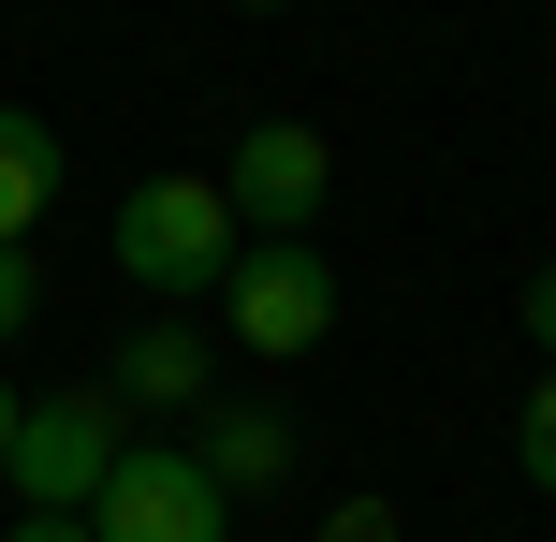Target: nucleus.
<instances>
[{
    "mask_svg": "<svg viewBox=\"0 0 556 542\" xmlns=\"http://www.w3.org/2000/svg\"><path fill=\"white\" fill-rule=\"evenodd\" d=\"M220 308H235V352H323V338H337V264H323V235H250L235 279H220Z\"/></svg>",
    "mask_w": 556,
    "mask_h": 542,
    "instance_id": "nucleus-3",
    "label": "nucleus"
},
{
    "mask_svg": "<svg viewBox=\"0 0 556 542\" xmlns=\"http://www.w3.org/2000/svg\"><path fill=\"white\" fill-rule=\"evenodd\" d=\"M29 308H45V264H29V250H0V338H29Z\"/></svg>",
    "mask_w": 556,
    "mask_h": 542,
    "instance_id": "nucleus-11",
    "label": "nucleus"
},
{
    "mask_svg": "<svg viewBox=\"0 0 556 542\" xmlns=\"http://www.w3.org/2000/svg\"><path fill=\"white\" fill-rule=\"evenodd\" d=\"M88 542H235V499L205 484L191 440H132L117 484L88 499Z\"/></svg>",
    "mask_w": 556,
    "mask_h": 542,
    "instance_id": "nucleus-4",
    "label": "nucleus"
},
{
    "mask_svg": "<svg viewBox=\"0 0 556 542\" xmlns=\"http://www.w3.org/2000/svg\"><path fill=\"white\" fill-rule=\"evenodd\" d=\"M323 542H410V528H395V499H381V484H352V499L323 514Z\"/></svg>",
    "mask_w": 556,
    "mask_h": 542,
    "instance_id": "nucleus-10",
    "label": "nucleus"
},
{
    "mask_svg": "<svg viewBox=\"0 0 556 542\" xmlns=\"http://www.w3.org/2000/svg\"><path fill=\"white\" fill-rule=\"evenodd\" d=\"M59 205V133L29 103H0V250H29V220Z\"/></svg>",
    "mask_w": 556,
    "mask_h": 542,
    "instance_id": "nucleus-8",
    "label": "nucleus"
},
{
    "mask_svg": "<svg viewBox=\"0 0 556 542\" xmlns=\"http://www.w3.org/2000/svg\"><path fill=\"white\" fill-rule=\"evenodd\" d=\"M191 455H205V484H220V499H250V484H293V455H307V440H293V411H264V396H220Z\"/></svg>",
    "mask_w": 556,
    "mask_h": 542,
    "instance_id": "nucleus-7",
    "label": "nucleus"
},
{
    "mask_svg": "<svg viewBox=\"0 0 556 542\" xmlns=\"http://www.w3.org/2000/svg\"><path fill=\"white\" fill-rule=\"evenodd\" d=\"M528 352H542V367H556V264H542V279H528Z\"/></svg>",
    "mask_w": 556,
    "mask_h": 542,
    "instance_id": "nucleus-12",
    "label": "nucleus"
},
{
    "mask_svg": "<svg viewBox=\"0 0 556 542\" xmlns=\"http://www.w3.org/2000/svg\"><path fill=\"white\" fill-rule=\"evenodd\" d=\"M220 205H235V235H323V205H337V147L307 133V117H264V133H235Z\"/></svg>",
    "mask_w": 556,
    "mask_h": 542,
    "instance_id": "nucleus-5",
    "label": "nucleus"
},
{
    "mask_svg": "<svg viewBox=\"0 0 556 542\" xmlns=\"http://www.w3.org/2000/svg\"><path fill=\"white\" fill-rule=\"evenodd\" d=\"M117 411H220V367H205V338L191 323H132V338H117V381H103Z\"/></svg>",
    "mask_w": 556,
    "mask_h": 542,
    "instance_id": "nucleus-6",
    "label": "nucleus"
},
{
    "mask_svg": "<svg viewBox=\"0 0 556 542\" xmlns=\"http://www.w3.org/2000/svg\"><path fill=\"white\" fill-rule=\"evenodd\" d=\"M15 542H88V514H29V528H15Z\"/></svg>",
    "mask_w": 556,
    "mask_h": 542,
    "instance_id": "nucleus-13",
    "label": "nucleus"
},
{
    "mask_svg": "<svg viewBox=\"0 0 556 542\" xmlns=\"http://www.w3.org/2000/svg\"><path fill=\"white\" fill-rule=\"evenodd\" d=\"M235 205H220V176H147V191H117V279L132 293H162V308H191V293H220L235 279Z\"/></svg>",
    "mask_w": 556,
    "mask_h": 542,
    "instance_id": "nucleus-1",
    "label": "nucleus"
},
{
    "mask_svg": "<svg viewBox=\"0 0 556 542\" xmlns=\"http://www.w3.org/2000/svg\"><path fill=\"white\" fill-rule=\"evenodd\" d=\"M513 469H528V484L556 499V367L528 381V411H513Z\"/></svg>",
    "mask_w": 556,
    "mask_h": 542,
    "instance_id": "nucleus-9",
    "label": "nucleus"
},
{
    "mask_svg": "<svg viewBox=\"0 0 556 542\" xmlns=\"http://www.w3.org/2000/svg\"><path fill=\"white\" fill-rule=\"evenodd\" d=\"M117 455H132V411H117L103 381H74V396H29V411H15L0 484H15L29 514H88V499L117 484Z\"/></svg>",
    "mask_w": 556,
    "mask_h": 542,
    "instance_id": "nucleus-2",
    "label": "nucleus"
},
{
    "mask_svg": "<svg viewBox=\"0 0 556 542\" xmlns=\"http://www.w3.org/2000/svg\"><path fill=\"white\" fill-rule=\"evenodd\" d=\"M15 411H29V396H15V381H0V455H15Z\"/></svg>",
    "mask_w": 556,
    "mask_h": 542,
    "instance_id": "nucleus-14",
    "label": "nucleus"
}]
</instances>
